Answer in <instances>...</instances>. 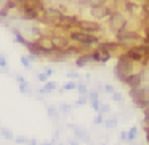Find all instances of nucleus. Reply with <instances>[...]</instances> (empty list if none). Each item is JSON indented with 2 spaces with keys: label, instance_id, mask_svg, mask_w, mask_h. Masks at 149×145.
<instances>
[{
  "label": "nucleus",
  "instance_id": "11",
  "mask_svg": "<svg viewBox=\"0 0 149 145\" xmlns=\"http://www.w3.org/2000/svg\"><path fill=\"white\" fill-rule=\"evenodd\" d=\"M69 129L74 132V135H75L77 140H82V142H85V144H90V135H88V132L85 131L84 128L75 126V124H69Z\"/></svg>",
  "mask_w": 149,
  "mask_h": 145
},
{
  "label": "nucleus",
  "instance_id": "38",
  "mask_svg": "<svg viewBox=\"0 0 149 145\" xmlns=\"http://www.w3.org/2000/svg\"><path fill=\"white\" fill-rule=\"evenodd\" d=\"M39 145H55L52 140H45V142H39Z\"/></svg>",
  "mask_w": 149,
  "mask_h": 145
},
{
  "label": "nucleus",
  "instance_id": "18",
  "mask_svg": "<svg viewBox=\"0 0 149 145\" xmlns=\"http://www.w3.org/2000/svg\"><path fill=\"white\" fill-rule=\"evenodd\" d=\"M50 75H53V69L45 67V69H43V72H39V74H37L36 78H37V81H40V83H47Z\"/></svg>",
  "mask_w": 149,
  "mask_h": 145
},
{
  "label": "nucleus",
  "instance_id": "42",
  "mask_svg": "<svg viewBox=\"0 0 149 145\" xmlns=\"http://www.w3.org/2000/svg\"><path fill=\"white\" fill-rule=\"evenodd\" d=\"M88 145H91V144H88Z\"/></svg>",
  "mask_w": 149,
  "mask_h": 145
},
{
  "label": "nucleus",
  "instance_id": "16",
  "mask_svg": "<svg viewBox=\"0 0 149 145\" xmlns=\"http://www.w3.org/2000/svg\"><path fill=\"white\" fill-rule=\"evenodd\" d=\"M26 34H27L26 38H34V40H37L40 35H43L45 32H43V30L40 29L39 26H31V27H27V29H26Z\"/></svg>",
  "mask_w": 149,
  "mask_h": 145
},
{
  "label": "nucleus",
  "instance_id": "22",
  "mask_svg": "<svg viewBox=\"0 0 149 145\" xmlns=\"http://www.w3.org/2000/svg\"><path fill=\"white\" fill-rule=\"evenodd\" d=\"M58 110H59V113H61V115H69V113H71V110H72V105H71V104L63 102V104H59V105H58Z\"/></svg>",
  "mask_w": 149,
  "mask_h": 145
},
{
  "label": "nucleus",
  "instance_id": "3",
  "mask_svg": "<svg viewBox=\"0 0 149 145\" xmlns=\"http://www.w3.org/2000/svg\"><path fill=\"white\" fill-rule=\"evenodd\" d=\"M107 24H109V29L112 30V32H116V34L119 32V30H122V29H127V26H128L127 18L123 16L119 10H112V13L109 14V18H107Z\"/></svg>",
  "mask_w": 149,
  "mask_h": 145
},
{
  "label": "nucleus",
  "instance_id": "31",
  "mask_svg": "<svg viewBox=\"0 0 149 145\" xmlns=\"http://www.w3.org/2000/svg\"><path fill=\"white\" fill-rule=\"evenodd\" d=\"M93 123H95L96 126H100V124H104V115H101V113H98V115L95 116Z\"/></svg>",
  "mask_w": 149,
  "mask_h": 145
},
{
  "label": "nucleus",
  "instance_id": "30",
  "mask_svg": "<svg viewBox=\"0 0 149 145\" xmlns=\"http://www.w3.org/2000/svg\"><path fill=\"white\" fill-rule=\"evenodd\" d=\"M0 69L8 70V61H7V58H5L3 54H0Z\"/></svg>",
  "mask_w": 149,
  "mask_h": 145
},
{
  "label": "nucleus",
  "instance_id": "29",
  "mask_svg": "<svg viewBox=\"0 0 149 145\" xmlns=\"http://www.w3.org/2000/svg\"><path fill=\"white\" fill-rule=\"evenodd\" d=\"M111 96H112V100L114 102H117V104H122V100H123V96L120 93H117V91H114L112 94H111Z\"/></svg>",
  "mask_w": 149,
  "mask_h": 145
},
{
  "label": "nucleus",
  "instance_id": "28",
  "mask_svg": "<svg viewBox=\"0 0 149 145\" xmlns=\"http://www.w3.org/2000/svg\"><path fill=\"white\" fill-rule=\"evenodd\" d=\"M88 104V97L87 96H80L77 100H75V107H82V105H87Z\"/></svg>",
  "mask_w": 149,
  "mask_h": 145
},
{
  "label": "nucleus",
  "instance_id": "14",
  "mask_svg": "<svg viewBox=\"0 0 149 145\" xmlns=\"http://www.w3.org/2000/svg\"><path fill=\"white\" fill-rule=\"evenodd\" d=\"M11 34H13V42L15 43H19V45H23V46H26V43H27V38L24 37V34L21 32V29H18V27H11Z\"/></svg>",
  "mask_w": 149,
  "mask_h": 145
},
{
  "label": "nucleus",
  "instance_id": "9",
  "mask_svg": "<svg viewBox=\"0 0 149 145\" xmlns=\"http://www.w3.org/2000/svg\"><path fill=\"white\" fill-rule=\"evenodd\" d=\"M90 53H91V58H93V62H96V64H106V62L112 58L111 53L104 51V49L98 48V46L93 49V51H90Z\"/></svg>",
  "mask_w": 149,
  "mask_h": 145
},
{
  "label": "nucleus",
  "instance_id": "20",
  "mask_svg": "<svg viewBox=\"0 0 149 145\" xmlns=\"http://www.w3.org/2000/svg\"><path fill=\"white\" fill-rule=\"evenodd\" d=\"M138 137V128L136 126H132V128L127 131V142H133Z\"/></svg>",
  "mask_w": 149,
  "mask_h": 145
},
{
  "label": "nucleus",
  "instance_id": "6",
  "mask_svg": "<svg viewBox=\"0 0 149 145\" xmlns=\"http://www.w3.org/2000/svg\"><path fill=\"white\" fill-rule=\"evenodd\" d=\"M111 13H112V8H111L109 5H103V7H93V8H90L91 18H93V19H96V21L107 19Z\"/></svg>",
  "mask_w": 149,
  "mask_h": 145
},
{
  "label": "nucleus",
  "instance_id": "4",
  "mask_svg": "<svg viewBox=\"0 0 149 145\" xmlns=\"http://www.w3.org/2000/svg\"><path fill=\"white\" fill-rule=\"evenodd\" d=\"M75 29L80 30V32H87V34H93V35H98V34L103 30L100 23L96 21H88V19H79L77 24H75Z\"/></svg>",
  "mask_w": 149,
  "mask_h": 145
},
{
  "label": "nucleus",
  "instance_id": "15",
  "mask_svg": "<svg viewBox=\"0 0 149 145\" xmlns=\"http://www.w3.org/2000/svg\"><path fill=\"white\" fill-rule=\"evenodd\" d=\"M56 88H58V83H56V81H47V83H43V86L39 89V94H40V96L52 94V93H55Z\"/></svg>",
  "mask_w": 149,
  "mask_h": 145
},
{
  "label": "nucleus",
  "instance_id": "35",
  "mask_svg": "<svg viewBox=\"0 0 149 145\" xmlns=\"http://www.w3.org/2000/svg\"><path fill=\"white\" fill-rule=\"evenodd\" d=\"M16 81H18V85H19V83H24V81H26V78H24L23 75H16Z\"/></svg>",
  "mask_w": 149,
  "mask_h": 145
},
{
  "label": "nucleus",
  "instance_id": "27",
  "mask_svg": "<svg viewBox=\"0 0 149 145\" xmlns=\"http://www.w3.org/2000/svg\"><path fill=\"white\" fill-rule=\"evenodd\" d=\"M109 112H111L109 104H103V102H101V104H100V110H98V113H101V115H106V113H109Z\"/></svg>",
  "mask_w": 149,
  "mask_h": 145
},
{
  "label": "nucleus",
  "instance_id": "17",
  "mask_svg": "<svg viewBox=\"0 0 149 145\" xmlns=\"http://www.w3.org/2000/svg\"><path fill=\"white\" fill-rule=\"evenodd\" d=\"M18 89H19V93L24 94V96H32V94H34L32 85H31L27 80L24 81V83H19V85H18Z\"/></svg>",
  "mask_w": 149,
  "mask_h": 145
},
{
  "label": "nucleus",
  "instance_id": "5",
  "mask_svg": "<svg viewBox=\"0 0 149 145\" xmlns=\"http://www.w3.org/2000/svg\"><path fill=\"white\" fill-rule=\"evenodd\" d=\"M36 42L43 51H47V54H48L47 58H50V56H53L56 53V48H55V45H53V40H52V35H50V34H43V35H40Z\"/></svg>",
  "mask_w": 149,
  "mask_h": 145
},
{
  "label": "nucleus",
  "instance_id": "41",
  "mask_svg": "<svg viewBox=\"0 0 149 145\" xmlns=\"http://www.w3.org/2000/svg\"><path fill=\"white\" fill-rule=\"evenodd\" d=\"M56 145H63V144H56Z\"/></svg>",
  "mask_w": 149,
  "mask_h": 145
},
{
  "label": "nucleus",
  "instance_id": "32",
  "mask_svg": "<svg viewBox=\"0 0 149 145\" xmlns=\"http://www.w3.org/2000/svg\"><path fill=\"white\" fill-rule=\"evenodd\" d=\"M13 140L16 142V144H19V145H27V140H29V139H27V137H23V135H18V137L13 139Z\"/></svg>",
  "mask_w": 149,
  "mask_h": 145
},
{
  "label": "nucleus",
  "instance_id": "43",
  "mask_svg": "<svg viewBox=\"0 0 149 145\" xmlns=\"http://www.w3.org/2000/svg\"><path fill=\"white\" fill-rule=\"evenodd\" d=\"M104 145H106V144H104Z\"/></svg>",
  "mask_w": 149,
  "mask_h": 145
},
{
  "label": "nucleus",
  "instance_id": "10",
  "mask_svg": "<svg viewBox=\"0 0 149 145\" xmlns=\"http://www.w3.org/2000/svg\"><path fill=\"white\" fill-rule=\"evenodd\" d=\"M26 48L29 49V54H34V56H37V58H47V51H43L42 48H40L39 45H37V42L36 40H27V43H26Z\"/></svg>",
  "mask_w": 149,
  "mask_h": 145
},
{
  "label": "nucleus",
  "instance_id": "1",
  "mask_svg": "<svg viewBox=\"0 0 149 145\" xmlns=\"http://www.w3.org/2000/svg\"><path fill=\"white\" fill-rule=\"evenodd\" d=\"M68 37H69V40H71L72 43L80 45V46H84V48H88V46H95V48H96V46L100 45V42H101L98 35L80 32V30H77V29L71 30V32L68 34Z\"/></svg>",
  "mask_w": 149,
  "mask_h": 145
},
{
  "label": "nucleus",
  "instance_id": "7",
  "mask_svg": "<svg viewBox=\"0 0 149 145\" xmlns=\"http://www.w3.org/2000/svg\"><path fill=\"white\" fill-rule=\"evenodd\" d=\"M125 83L130 89H135V88H139L143 85V72H133V74L127 75L125 80L122 81Z\"/></svg>",
  "mask_w": 149,
  "mask_h": 145
},
{
  "label": "nucleus",
  "instance_id": "2",
  "mask_svg": "<svg viewBox=\"0 0 149 145\" xmlns=\"http://www.w3.org/2000/svg\"><path fill=\"white\" fill-rule=\"evenodd\" d=\"M133 64H135V62L130 61V59L125 56V53L120 54L119 56V61H117V64H116V69H114V74H116L117 80L123 81L127 75L133 74V72H135V65H133Z\"/></svg>",
  "mask_w": 149,
  "mask_h": 145
},
{
  "label": "nucleus",
  "instance_id": "25",
  "mask_svg": "<svg viewBox=\"0 0 149 145\" xmlns=\"http://www.w3.org/2000/svg\"><path fill=\"white\" fill-rule=\"evenodd\" d=\"M31 58H29V54H23L21 56V64L24 65V69H27V70H31L32 69V64H31Z\"/></svg>",
  "mask_w": 149,
  "mask_h": 145
},
{
  "label": "nucleus",
  "instance_id": "33",
  "mask_svg": "<svg viewBox=\"0 0 149 145\" xmlns=\"http://www.w3.org/2000/svg\"><path fill=\"white\" fill-rule=\"evenodd\" d=\"M68 78L71 81H77L79 78H80V75H79L77 72H68Z\"/></svg>",
  "mask_w": 149,
  "mask_h": 145
},
{
  "label": "nucleus",
  "instance_id": "39",
  "mask_svg": "<svg viewBox=\"0 0 149 145\" xmlns=\"http://www.w3.org/2000/svg\"><path fill=\"white\" fill-rule=\"evenodd\" d=\"M69 145H79V140L77 139H71V140H69Z\"/></svg>",
  "mask_w": 149,
  "mask_h": 145
},
{
  "label": "nucleus",
  "instance_id": "12",
  "mask_svg": "<svg viewBox=\"0 0 149 145\" xmlns=\"http://www.w3.org/2000/svg\"><path fill=\"white\" fill-rule=\"evenodd\" d=\"M93 62V58H91V53H82V54H79L77 58H75V65H77L79 69L85 67V65L91 64Z\"/></svg>",
  "mask_w": 149,
  "mask_h": 145
},
{
  "label": "nucleus",
  "instance_id": "34",
  "mask_svg": "<svg viewBox=\"0 0 149 145\" xmlns=\"http://www.w3.org/2000/svg\"><path fill=\"white\" fill-rule=\"evenodd\" d=\"M104 93H107V94H112L114 91H116V88L112 86V85H104Z\"/></svg>",
  "mask_w": 149,
  "mask_h": 145
},
{
  "label": "nucleus",
  "instance_id": "37",
  "mask_svg": "<svg viewBox=\"0 0 149 145\" xmlns=\"http://www.w3.org/2000/svg\"><path fill=\"white\" fill-rule=\"evenodd\" d=\"M120 140H122V142H127V131H122V132H120Z\"/></svg>",
  "mask_w": 149,
  "mask_h": 145
},
{
  "label": "nucleus",
  "instance_id": "40",
  "mask_svg": "<svg viewBox=\"0 0 149 145\" xmlns=\"http://www.w3.org/2000/svg\"><path fill=\"white\" fill-rule=\"evenodd\" d=\"M116 2H122V0H116Z\"/></svg>",
  "mask_w": 149,
  "mask_h": 145
},
{
  "label": "nucleus",
  "instance_id": "19",
  "mask_svg": "<svg viewBox=\"0 0 149 145\" xmlns=\"http://www.w3.org/2000/svg\"><path fill=\"white\" fill-rule=\"evenodd\" d=\"M47 115H48V116H50V118H52V120H58L61 113H59L58 107H55V105H50L48 109H47Z\"/></svg>",
  "mask_w": 149,
  "mask_h": 145
},
{
  "label": "nucleus",
  "instance_id": "23",
  "mask_svg": "<svg viewBox=\"0 0 149 145\" xmlns=\"http://www.w3.org/2000/svg\"><path fill=\"white\" fill-rule=\"evenodd\" d=\"M75 89H77V93L80 94V96H87L88 94V86H87V83H84V81H79Z\"/></svg>",
  "mask_w": 149,
  "mask_h": 145
},
{
  "label": "nucleus",
  "instance_id": "13",
  "mask_svg": "<svg viewBox=\"0 0 149 145\" xmlns=\"http://www.w3.org/2000/svg\"><path fill=\"white\" fill-rule=\"evenodd\" d=\"M98 48H101V49H104V51H107V53H111V54H112L114 51H117V49L122 48V46H120L117 42H100Z\"/></svg>",
  "mask_w": 149,
  "mask_h": 145
},
{
  "label": "nucleus",
  "instance_id": "21",
  "mask_svg": "<svg viewBox=\"0 0 149 145\" xmlns=\"http://www.w3.org/2000/svg\"><path fill=\"white\" fill-rule=\"evenodd\" d=\"M75 88H77V83H75V81H71V80H69L68 83L63 85V88L59 89V93H69V91H74Z\"/></svg>",
  "mask_w": 149,
  "mask_h": 145
},
{
  "label": "nucleus",
  "instance_id": "24",
  "mask_svg": "<svg viewBox=\"0 0 149 145\" xmlns=\"http://www.w3.org/2000/svg\"><path fill=\"white\" fill-rule=\"evenodd\" d=\"M0 134H2V137H3V139H7V140H13V139H15V134L8 128H0Z\"/></svg>",
  "mask_w": 149,
  "mask_h": 145
},
{
  "label": "nucleus",
  "instance_id": "26",
  "mask_svg": "<svg viewBox=\"0 0 149 145\" xmlns=\"http://www.w3.org/2000/svg\"><path fill=\"white\" fill-rule=\"evenodd\" d=\"M104 126L107 129H114L117 126V118H109V120H104Z\"/></svg>",
  "mask_w": 149,
  "mask_h": 145
},
{
  "label": "nucleus",
  "instance_id": "36",
  "mask_svg": "<svg viewBox=\"0 0 149 145\" xmlns=\"http://www.w3.org/2000/svg\"><path fill=\"white\" fill-rule=\"evenodd\" d=\"M27 145H39V140H37V139H29V140H27Z\"/></svg>",
  "mask_w": 149,
  "mask_h": 145
},
{
  "label": "nucleus",
  "instance_id": "8",
  "mask_svg": "<svg viewBox=\"0 0 149 145\" xmlns=\"http://www.w3.org/2000/svg\"><path fill=\"white\" fill-rule=\"evenodd\" d=\"M52 35V40H53V45H55L56 49H64L66 46L71 45V40H69V37L66 35V34H56V32H52L50 34Z\"/></svg>",
  "mask_w": 149,
  "mask_h": 145
}]
</instances>
